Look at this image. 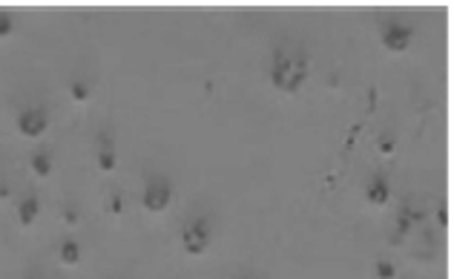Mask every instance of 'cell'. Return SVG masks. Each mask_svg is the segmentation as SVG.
<instances>
[{
    "mask_svg": "<svg viewBox=\"0 0 454 279\" xmlns=\"http://www.w3.org/2000/svg\"><path fill=\"white\" fill-rule=\"evenodd\" d=\"M270 78H273V87H276L279 92L294 95L305 84V78H308V55L279 49V52L273 55V75H270Z\"/></svg>",
    "mask_w": 454,
    "mask_h": 279,
    "instance_id": "1",
    "label": "cell"
},
{
    "mask_svg": "<svg viewBox=\"0 0 454 279\" xmlns=\"http://www.w3.org/2000/svg\"><path fill=\"white\" fill-rule=\"evenodd\" d=\"M181 239H184V251H187L190 256L204 253V248L210 245V227H207V219H196V222H190V225L184 227Z\"/></svg>",
    "mask_w": 454,
    "mask_h": 279,
    "instance_id": "2",
    "label": "cell"
},
{
    "mask_svg": "<svg viewBox=\"0 0 454 279\" xmlns=\"http://www.w3.org/2000/svg\"><path fill=\"white\" fill-rule=\"evenodd\" d=\"M170 198H173V187H170L167 179H152L144 190V207L150 210V213H161V210H167Z\"/></svg>",
    "mask_w": 454,
    "mask_h": 279,
    "instance_id": "3",
    "label": "cell"
},
{
    "mask_svg": "<svg viewBox=\"0 0 454 279\" xmlns=\"http://www.w3.org/2000/svg\"><path fill=\"white\" fill-rule=\"evenodd\" d=\"M411 37H414V32H411V26H388L383 32V44L388 52H405L411 44Z\"/></svg>",
    "mask_w": 454,
    "mask_h": 279,
    "instance_id": "4",
    "label": "cell"
},
{
    "mask_svg": "<svg viewBox=\"0 0 454 279\" xmlns=\"http://www.w3.org/2000/svg\"><path fill=\"white\" fill-rule=\"evenodd\" d=\"M365 196H368V202H371V205H377V207L388 205V196H391V190H388V181H385L383 176H377V179L368 184Z\"/></svg>",
    "mask_w": 454,
    "mask_h": 279,
    "instance_id": "5",
    "label": "cell"
},
{
    "mask_svg": "<svg viewBox=\"0 0 454 279\" xmlns=\"http://www.w3.org/2000/svg\"><path fill=\"white\" fill-rule=\"evenodd\" d=\"M44 127H46L44 112H26V115L20 118V133L23 135H40Z\"/></svg>",
    "mask_w": 454,
    "mask_h": 279,
    "instance_id": "6",
    "label": "cell"
},
{
    "mask_svg": "<svg viewBox=\"0 0 454 279\" xmlns=\"http://www.w3.org/2000/svg\"><path fill=\"white\" fill-rule=\"evenodd\" d=\"M35 213H37V202L35 198H26V202L20 205V222H23V225H32Z\"/></svg>",
    "mask_w": 454,
    "mask_h": 279,
    "instance_id": "7",
    "label": "cell"
},
{
    "mask_svg": "<svg viewBox=\"0 0 454 279\" xmlns=\"http://www.w3.org/2000/svg\"><path fill=\"white\" fill-rule=\"evenodd\" d=\"M61 259L66 262V265H75V262H78V248H75L72 242H66L61 248Z\"/></svg>",
    "mask_w": 454,
    "mask_h": 279,
    "instance_id": "8",
    "label": "cell"
},
{
    "mask_svg": "<svg viewBox=\"0 0 454 279\" xmlns=\"http://www.w3.org/2000/svg\"><path fill=\"white\" fill-rule=\"evenodd\" d=\"M380 155H383V158H391L394 155V138L391 135H380Z\"/></svg>",
    "mask_w": 454,
    "mask_h": 279,
    "instance_id": "9",
    "label": "cell"
},
{
    "mask_svg": "<svg viewBox=\"0 0 454 279\" xmlns=\"http://www.w3.org/2000/svg\"><path fill=\"white\" fill-rule=\"evenodd\" d=\"M374 270H377V276H380V279H394V276H397L394 265H388V262H377Z\"/></svg>",
    "mask_w": 454,
    "mask_h": 279,
    "instance_id": "10",
    "label": "cell"
},
{
    "mask_svg": "<svg viewBox=\"0 0 454 279\" xmlns=\"http://www.w3.org/2000/svg\"><path fill=\"white\" fill-rule=\"evenodd\" d=\"M32 170H35L37 176H46V173H49V158H46V155H35V158H32Z\"/></svg>",
    "mask_w": 454,
    "mask_h": 279,
    "instance_id": "11",
    "label": "cell"
},
{
    "mask_svg": "<svg viewBox=\"0 0 454 279\" xmlns=\"http://www.w3.org/2000/svg\"><path fill=\"white\" fill-rule=\"evenodd\" d=\"M98 164H101V170H112V167H115V158H112V153H109V150H104V153L98 155Z\"/></svg>",
    "mask_w": 454,
    "mask_h": 279,
    "instance_id": "12",
    "label": "cell"
},
{
    "mask_svg": "<svg viewBox=\"0 0 454 279\" xmlns=\"http://www.w3.org/2000/svg\"><path fill=\"white\" fill-rule=\"evenodd\" d=\"M124 210V202H121V196H112L109 198V213H121Z\"/></svg>",
    "mask_w": 454,
    "mask_h": 279,
    "instance_id": "13",
    "label": "cell"
},
{
    "mask_svg": "<svg viewBox=\"0 0 454 279\" xmlns=\"http://www.w3.org/2000/svg\"><path fill=\"white\" fill-rule=\"evenodd\" d=\"M72 98H75V101H87V87L75 84V87H72Z\"/></svg>",
    "mask_w": 454,
    "mask_h": 279,
    "instance_id": "14",
    "label": "cell"
},
{
    "mask_svg": "<svg viewBox=\"0 0 454 279\" xmlns=\"http://www.w3.org/2000/svg\"><path fill=\"white\" fill-rule=\"evenodd\" d=\"M437 219H440V225L445 227V222H448V213H445V207H440V210H437Z\"/></svg>",
    "mask_w": 454,
    "mask_h": 279,
    "instance_id": "15",
    "label": "cell"
},
{
    "mask_svg": "<svg viewBox=\"0 0 454 279\" xmlns=\"http://www.w3.org/2000/svg\"><path fill=\"white\" fill-rule=\"evenodd\" d=\"M9 32V18H0V35H6Z\"/></svg>",
    "mask_w": 454,
    "mask_h": 279,
    "instance_id": "16",
    "label": "cell"
}]
</instances>
